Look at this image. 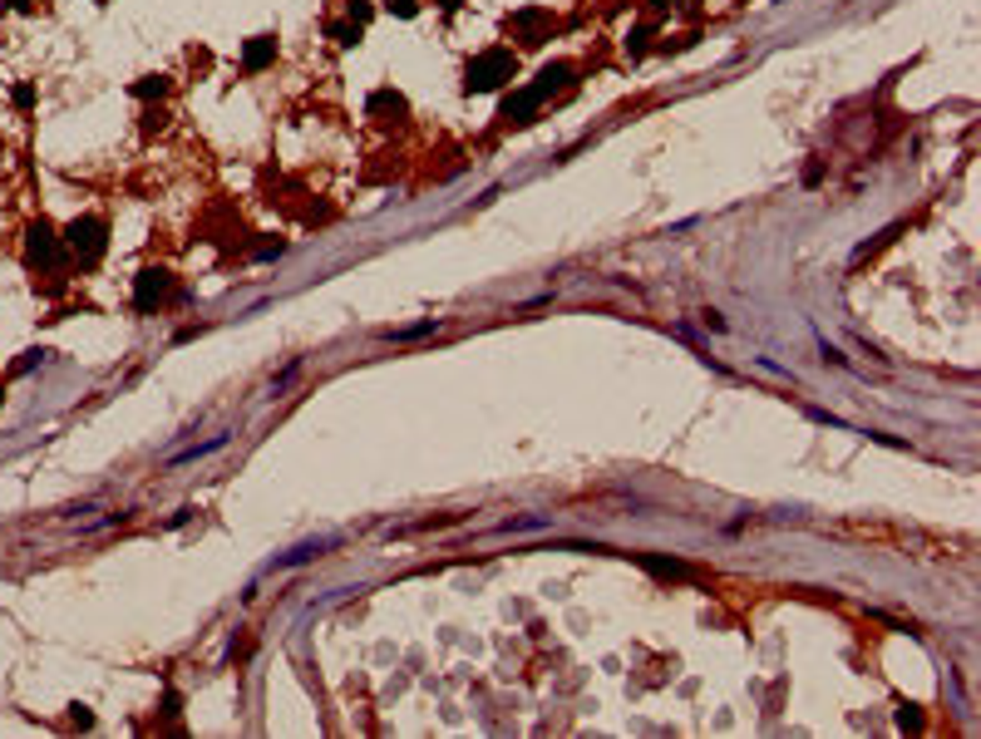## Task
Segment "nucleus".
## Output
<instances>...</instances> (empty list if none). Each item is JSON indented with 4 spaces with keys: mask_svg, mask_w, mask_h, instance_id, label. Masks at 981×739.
Wrapping results in <instances>:
<instances>
[{
    "mask_svg": "<svg viewBox=\"0 0 981 739\" xmlns=\"http://www.w3.org/2000/svg\"><path fill=\"white\" fill-rule=\"evenodd\" d=\"M104 247H109V227H104V217H75L65 227V251L79 261V267H99Z\"/></svg>",
    "mask_w": 981,
    "mask_h": 739,
    "instance_id": "f257e3e1",
    "label": "nucleus"
},
{
    "mask_svg": "<svg viewBox=\"0 0 981 739\" xmlns=\"http://www.w3.org/2000/svg\"><path fill=\"white\" fill-rule=\"evenodd\" d=\"M513 69H518V59H513V50H484V55L468 65V89H498V84H508L513 79Z\"/></svg>",
    "mask_w": 981,
    "mask_h": 739,
    "instance_id": "f03ea898",
    "label": "nucleus"
},
{
    "mask_svg": "<svg viewBox=\"0 0 981 739\" xmlns=\"http://www.w3.org/2000/svg\"><path fill=\"white\" fill-rule=\"evenodd\" d=\"M168 291H173V271L168 267H143L139 281H133V306H139V311H159V306L168 301Z\"/></svg>",
    "mask_w": 981,
    "mask_h": 739,
    "instance_id": "7ed1b4c3",
    "label": "nucleus"
},
{
    "mask_svg": "<svg viewBox=\"0 0 981 739\" xmlns=\"http://www.w3.org/2000/svg\"><path fill=\"white\" fill-rule=\"evenodd\" d=\"M59 247H65V237H55V227L40 217L35 227H30V242H25L30 267H59Z\"/></svg>",
    "mask_w": 981,
    "mask_h": 739,
    "instance_id": "20e7f679",
    "label": "nucleus"
},
{
    "mask_svg": "<svg viewBox=\"0 0 981 739\" xmlns=\"http://www.w3.org/2000/svg\"><path fill=\"white\" fill-rule=\"evenodd\" d=\"M538 104H542V94L533 89V84H528V89H518L513 99L504 104V119H508V123H528V114H533Z\"/></svg>",
    "mask_w": 981,
    "mask_h": 739,
    "instance_id": "39448f33",
    "label": "nucleus"
},
{
    "mask_svg": "<svg viewBox=\"0 0 981 739\" xmlns=\"http://www.w3.org/2000/svg\"><path fill=\"white\" fill-rule=\"evenodd\" d=\"M513 25L523 30V45H542V35H548L552 20L542 15V10H523V15H513Z\"/></svg>",
    "mask_w": 981,
    "mask_h": 739,
    "instance_id": "423d86ee",
    "label": "nucleus"
},
{
    "mask_svg": "<svg viewBox=\"0 0 981 739\" xmlns=\"http://www.w3.org/2000/svg\"><path fill=\"white\" fill-rule=\"evenodd\" d=\"M271 55H277V40H267V35H257L252 45H247V69H262V65H271Z\"/></svg>",
    "mask_w": 981,
    "mask_h": 739,
    "instance_id": "0eeeda50",
    "label": "nucleus"
},
{
    "mask_svg": "<svg viewBox=\"0 0 981 739\" xmlns=\"http://www.w3.org/2000/svg\"><path fill=\"white\" fill-rule=\"evenodd\" d=\"M370 114H404V99H400L395 89H380V94L370 99Z\"/></svg>",
    "mask_w": 981,
    "mask_h": 739,
    "instance_id": "6e6552de",
    "label": "nucleus"
},
{
    "mask_svg": "<svg viewBox=\"0 0 981 739\" xmlns=\"http://www.w3.org/2000/svg\"><path fill=\"white\" fill-rule=\"evenodd\" d=\"M133 94H139V99H153V94H168V79H163V74H149L143 84H133Z\"/></svg>",
    "mask_w": 981,
    "mask_h": 739,
    "instance_id": "1a4fd4ad",
    "label": "nucleus"
},
{
    "mask_svg": "<svg viewBox=\"0 0 981 739\" xmlns=\"http://www.w3.org/2000/svg\"><path fill=\"white\" fill-rule=\"evenodd\" d=\"M646 567H651L656 577H686V567H681V562H661V557H646Z\"/></svg>",
    "mask_w": 981,
    "mask_h": 739,
    "instance_id": "9d476101",
    "label": "nucleus"
},
{
    "mask_svg": "<svg viewBox=\"0 0 981 739\" xmlns=\"http://www.w3.org/2000/svg\"><path fill=\"white\" fill-rule=\"evenodd\" d=\"M336 40H341V45H356V40H360V25H336Z\"/></svg>",
    "mask_w": 981,
    "mask_h": 739,
    "instance_id": "9b49d317",
    "label": "nucleus"
},
{
    "mask_svg": "<svg viewBox=\"0 0 981 739\" xmlns=\"http://www.w3.org/2000/svg\"><path fill=\"white\" fill-rule=\"evenodd\" d=\"M15 104H20V109H30V104H35V89H30V84H20V89H15Z\"/></svg>",
    "mask_w": 981,
    "mask_h": 739,
    "instance_id": "f8f14e48",
    "label": "nucleus"
},
{
    "mask_svg": "<svg viewBox=\"0 0 981 739\" xmlns=\"http://www.w3.org/2000/svg\"><path fill=\"white\" fill-rule=\"evenodd\" d=\"M390 10H400V15H414V0H390Z\"/></svg>",
    "mask_w": 981,
    "mask_h": 739,
    "instance_id": "ddd939ff",
    "label": "nucleus"
},
{
    "mask_svg": "<svg viewBox=\"0 0 981 739\" xmlns=\"http://www.w3.org/2000/svg\"><path fill=\"white\" fill-rule=\"evenodd\" d=\"M5 5H10V10H30V0H5Z\"/></svg>",
    "mask_w": 981,
    "mask_h": 739,
    "instance_id": "4468645a",
    "label": "nucleus"
},
{
    "mask_svg": "<svg viewBox=\"0 0 981 739\" xmlns=\"http://www.w3.org/2000/svg\"><path fill=\"white\" fill-rule=\"evenodd\" d=\"M0 405H5V385H0Z\"/></svg>",
    "mask_w": 981,
    "mask_h": 739,
    "instance_id": "2eb2a0df",
    "label": "nucleus"
},
{
    "mask_svg": "<svg viewBox=\"0 0 981 739\" xmlns=\"http://www.w3.org/2000/svg\"><path fill=\"white\" fill-rule=\"evenodd\" d=\"M440 5H459V0H440Z\"/></svg>",
    "mask_w": 981,
    "mask_h": 739,
    "instance_id": "dca6fc26",
    "label": "nucleus"
}]
</instances>
